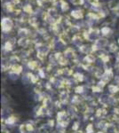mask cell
<instances>
[{
    "label": "cell",
    "instance_id": "6da1fadb",
    "mask_svg": "<svg viewBox=\"0 0 119 133\" xmlns=\"http://www.w3.org/2000/svg\"><path fill=\"white\" fill-rule=\"evenodd\" d=\"M1 26H2V31L4 33H9L12 29V28H14V22L8 17H4L1 21Z\"/></svg>",
    "mask_w": 119,
    "mask_h": 133
},
{
    "label": "cell",
    "instance_id": "7a4b0ae2",
    "mask_svg": "<svg viewBox=\"0 0 119 133\" xmlns=\"http://www.w3.org/2000/svg\"><path fill=\"white\" fill-rule=\"evenodd\" d=\"M70 16L75 20H82L84 18V12L82 10H72L70 12Z\"/></svg>",
    "mask_w": 119,
    "mask_h": 133
},
{
    "label": "cell",
    "instance_id": "3957f363",
    "mask_svg": "<svg viewBox=\"0 0 119 133\" xmlns=\"http://www.w3.org/2000/svg\"><path fill=\"white\" fill-rule=\"evenodd\" d=\"M108 7L111 11H117L119 9V0H109Z\"/></svg>",
    "mask_w": 119,
    "mask_h": 133
},
{
    "label": "cell",
    "instance_id": "277c9868",
    "mask_svg": "<svg viewBox=\"0 0 119 133\" xmlns=\"http://www.w3.org/2000/svg\"><path fill=\"white\" fill-rule=\"evenodd\" d=\"M59 39L60 42H61L63 44H67L70 43V37L67 33H60L59 35Z\"/></svg>",
    "mask_w": 119,
    "mask_h": 133
},
{
    "label": "cell",
    "instance_id": "5b68a950",
    "mask_svg": "<svg viewBox=\"0 0 119 133\" xmlns=\"http://www.w3.org/2000/svg\"><path fill=\"white\" fill-rule=\"evenodd\" d=\"M18 34L21 36V38H26L29 35V31L26 28H21V29H20V30L18 31Z\"/></svg>",
    "mask_w": 119,
    "mask_h": 133
},
{
    "label": "cell",
    "instance_id": "8992f818",
    "mask_svg": "<svg viewBox=\"0 0 119 133\" xmlns=\"http://www.w3.org/2000/svg\"><path fill=\"white\" fill-rule=\"evenodd\" d=\"M21 71H22V66L21 65H19L18 63H16L12 66V72L14 73V74L18 75V74H20Z\"/></svg>",
    "mask_w": 119,
    "mask_h": 133
},
{
    "label": "cell",
    "instance_id": "52a82bcc",
    "mask_svg": "<svg viewBox=\"0 0 119 133\" xmlns=\"http://www.w3.org/2000/svg\"><path fill=\"white\" fill-rule=\"evenodd\" d=\"M60 10H61V12H67L68 9H70V5H68V4L67 3L65 0H60Z\"/></svg>",
    "mask_w": 119,
    "mask_h": 133
},
{
    "label": "cell",
    "instance_id": "ba28073f",
    "mask_svg": "<svg viewBox=\"0 0 119 133\" xmlns=\"http://www.w3.org/2000/svg\"><path fill=\"white\" fill-rule=\"evenodd\" d=\"M22 10H23V12H26V14H32L34 12L33 8H32V5H29V4H28V5H25L24 6H23Z\"/></svg>",
    "mask_w": 119,
    "mask_h": 133
},
{
    "label": "cell",
    "instance_id": "9c48e42d",
    "mask_svg": "<svg viewBox=\"0 0 119 133\" xmlns=\"http://www.w3.org/2000/svg\"><path fill=\"white\" fill-rule=\"evenodd\" d=\"M101 33L102 36H109L110 33H111V29H110V28L109 26H105V27H102L101 29Z\"/></svg>",
    "mask_w": 119,
    "mask_h": 133
},
{
    "label": "cell",
    "instance_id": "30bf717a",
    "mask_svg": "<svg viewBox=\"0 0 119 133\" xmlns=\"http://www.w3.org/2000/svg\"><path fill=\"white\" fill-rule=\"evenodd\" d=\"M94 61H95V58L93 55H92V54H86V56L84 57V61H85V63L91 64V63H92V62H94Z\"/></svg>",
    "mask_w": 119,
    "mask_h": 133
},
{
    "label": "cell",
    "instance_id": "8fae6325",
    "mask_svg": "<svg viewBox=\"0 0 119 133\" xmlns=\"http://www.w3.org/2000/svg\"><path fill=\"white\" fill-rule=\"evenodd\" d=\"M71 4L73 5L76 6H79V5H83L85 3V0H70Z\"/></svg>",
    "mask_w": 119,
    "mask_h": 133
},
{
    "label": "cell",
    "instance_id": "7c38bea8",
    "mask_svg": "<svg viewBox=\"0 0 119 133\" xmlns=\"http://www.w3.org/2000/svg\"><path fill=\"white\" fill-rule=\"evenodd\" d=\"M87 2L90 5L93 6V7H99V6L101 5L99 0H87Z\"/></svg>",
    "mask_w": 119,
    "mask_h": 133
},
{
    "label": "cell",
    "instance_id": "4fadbf2b",
    "mask_svg": "<svg viewBox=\"0 0 119 133\" xmlns=\"http://www.w3.org/2000/svg\"><path fill=\"white\" fill-rule=\"evenodd\" d=\"M4 48H5V51H11L12 49V43L8 40V41L5 42V45H4Z\"/></svg>",
    "mask_w": 119,
    "mask_h": 133
},
{
    "label": "cell",
    "instance_id": "5bb4252c",
    "mask_svg": "<svg viewBox=\"0 0 119 133\" xmlns=\"http://www.w3.org/2000/svg\"><path fill=\"white\" fill-rule=\"evenodd\" d=\"M28 66H29V68L30 69L32 70H35L36 68H37V62L36 61H29V63H28Z\"/></svg>",
    "mask_w": 119,
    "mask_h": 133
},
{
    "label": "cell",
    "instance_id": "9a60e30c",
    "mask_svg": "<svg viewBox=\"0 0 119 133\" xmlns=\"http://www.w3.org/2000/svg\"><path fill=\"white\" fill-rule=\"evenodd\" d=\"M29 23L32 27H36V24H37V20H36L35 17H30L29 19Z\"/></svg>",
    "mask_w": 119,
    "mask_h": 133
},
{
    "label": "cell",
    "instance_id": "2e32d148",
    "mask_svg": "<svg viewBox=\"0 0 119 133\" xmlns=\"http://www.w3.org/2000/svg\"><path fill=\"white\" fill-rule=\"evenodd\" d=\"M74 78L77 81H82L83 80V75H81L80 73H77L74 76Z\"/></svg>",
    "mask_w": 119,
    "mask_h": 133
},
{
    "label": "cell",
    "instance_id": "e0dca14e",
    "mask_svg": "<svg viewBox=\"0 0 119 133\" xmlns=\"http://www.w3.org/2000/svg\"><path fill=\"white\" fill-rule=\"evenodd\" d=\"M110 49L109 50L111 51H116V50H117V45H116V44H115V43H112L111 44H110Z\"/></svg>",
    "mask_w": 119,
    "mask_h": 133
},
{
    "label": "cell",
    "instance_id": "ac0fdd59",
    "mask_svg": "<svg viewBox=\"0 0 119 133\" xmlns=\"http://www.w3.org/2000/svg\"><path fill=\"white\" fill-rule=\"evenodd\" d=\"M26 128H27V131L28 132H29V131H33V130H34V127H33V125L32 124H26Z\"/></svg>",
    "mask_w": 119,
    "mask_h": 133
},
{
    "label": "cell",
    "instance_id": "d6986e66",
    "mask_svg": "<svg viewBox=\"0 0 119 133\" xmlns=\"http://www.w3.org/2000/svg\"><path fill=\"white\" fill-rule=\"evenodd\" d=\"M14 122H15L14 118V117H10V118H8V120L6 121V123H9V124H12V123H14Z\"/></svg>",
    "mask_w": 119,
    "mask_h": 133
},
{
    "label": "cell",
    "instance_id": "ffe728a7",
    "mask_svg": "<svg viewBox=\"0 0 119 133\" xmlns=\"http://www.w3.org/2000/svg\"><path fill=\"white\" fill-rule=\"evenodd\" d=\"M86 131H87V133H92V125H89L87 128H86Z\"/></svg>",
    "mask_w": 119,
    "mask_h": 133
},
{
    "label": "cell",
    "instance_id": "44dd1931",
    "mask_svg": "<svg viewBox=\"0 0 119 133\" xmlns=\"http://www.w3.org/2000/svg\"><path fill=\"white\" fill-rule=\"evenodd\" d=\"M2 133H10V132L8 131L7 130H2Z\"/></svg>",
    "mask_w": 119,
    "mask_h": 133
},
{
    "label": "cell",
    "instance_id": "7402d4cb",
    "mask_svg": "<svg viewBox=\"0 0 119 133\" xmlns=\"http://www.w3.org/2000/svg\"><path fill=\"white\" fill-rule=\"evenodd\" d=\"M117 42H118V44H119V38H118V41Z\"/></svg>",
    "mask_w": 119,
    "mask_h": 133
}]
</instances>
